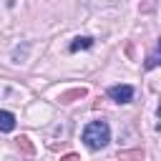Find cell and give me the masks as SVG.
I'll use <instances>...</instances> for the list:
<instances>
[{
  "mask_svg": "<svg viewBox=\"0 0 161 161\" xmlns=\"http://www.w3.org/2000/svg\"><path fill=\"white\" fill-rule=\"evenodd\" d=\"M108 141H111V128H108L106 121H91V123L83 128V143H86L91 151L103 148Z\"/></svg>",
  "mask_w": 161,
  "mask_h": 161,
  "instance_id": "6da1fadb",
  "label": "cell"
},
{
  "mask_svg": "<svg viewBox=\"0 0 161 161\" xmlns=\"http://www.w3.org/2000/svg\"><path fill=\"white\" fill-rule=\"evenodd\" d=\"M108 96H111L116 103H128V101L133 98V88L126 86V83H121V86H111V88H108Z\"/></svg>",
  "mask_w": 161,
  "mask_h": 161,
  "instance_id": "7a4b0ae2",
  "label": "cell"
},
{
  "mask_svg": "<svg viewBox=\"0 0 161 161\" xmlns=\"http://www.w3.org/2000/svg\"><path fill=\"white\" fill-rule=\"evenodd\" d=\"M88 48H93V38H91V35H78V38H73V43L68 45V50H70V53L88 50Z\"/></svg>",
  "mask_w": 161,
  "mask_h": 161,
  "instance_id": "3957f363",
  "label": "cell"
},
{
  "mask_svg": "<svg viewBox=\"0 0 161 161\" xmlns=\"http://www.w3.org/2000/svg\"><path fill=\"white\" fill-rule=\"evenodd\" d=\"M88 96V88L86 86H80V88H73V91H65V93H60V103H73V101H78V98H86Z\"/></svg>",
  "mask_w": 161,
  "mask_h": 161,
  "instance_id": "277c9868",
  "label": "cell"
},
{
  "mask_svg": "<svg viewBox=\"0 0 161 161\" xmlns=\"http://www.w3.org/2000/svg\"><path fill=\"white\" fill-rule=\"evenodd\" d=\"M15 128V116L10 111H0V133H10Z\"/></svg>",
  "mask_w": 161,
  "mask_h": 161,
  "instance_id": "5b68a950",
  "label": "cell"
},
{
  "mask_svg": "<svg viewBox=\"0 0 161 161\" xmlns=\"http://www.w3.org/2000/svg\"><path fill=\"white\" fill-rule=\"evenodd\" d=\"M118 161H143V148H133V151H118Z\"/></svg>",
  "mask_w": 161,
  "mask_h": 161,
  "instance_id": "8992f818",
  "label": "cell"
},
{
  "mask_svg": "<svg viewBox=\"0 0 161 161\" xmlns=\"http://www.w3.org/2000/svg\"><path fill=\"white\" fill-rule=\"evenodd\" d=\"M18 148H20V151H25V153H30V156L35 153V146L30 143V138H28V136H20V138H18Z\"/></svg>",
  "mask_w": 161,
  "mask_h": 161,
  "instance_id": "52a82bcc",
  "label": "cell"
},
{
  "mask_svg": "<svg viewBox=\"0 0 161 161\" xmlns=\"http://www.w3.org/2000/svg\"><path fill=\"white\" fill-rule=\"evenodd\" d=\"M158 58H161V53H158V48L148 55V60H146V70H153L156 65H158Z\"/></svg>",
  "mask_w": 161,
  "mask_h": 161,
  "instance_id": "ba28073f",
  "label": "cell"
},
{
  "mask_svg": "<svg viewBox=\"0 0 161 161\" xmlns=\"http://www.w3.org/2000/svg\"><path fill=\"white\" fill-rule=\"evenodd\" d=\"M60 161H80V158H78V153H65V156H60Z\"/></svg>",
  "mask_w": 161,
  "mask_h": 161,
  "instance_id": "9c48e42d",
  "label": "cell"
}]
</instances>
